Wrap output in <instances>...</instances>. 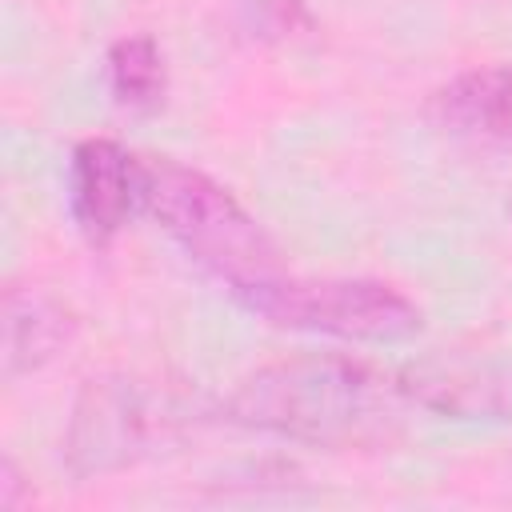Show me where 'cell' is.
Listing matches in <instances>:
<instances>
[{
	"mask_svg": "<svg viewBox=\"0 0 512 512\" xmlns=\"http://www.w3.org/2000/svg\"><path fill=\"white\" fill-rule=\"evenodd\" d=\"M408 396L400 372L352 356H292L248 372L224 400L240 428L328 452H384L408 436Z\"/></svg>",
	"mask_w": 512,
	"mask_h": 512,
	"instance_id": "obj_1",
	"label": "cell"
},
{
	"mask_svg": "<svg viewBox=\"0 0 512 512\" xmlns=\"http://www.w3.org/2000/svg\"><path fill=\"white\" fill-rule=\"evenodd\" d=\"M424 412L452 420H504L512 412V364L496 360H424L400 372Z\"/></svg>",
	"mask_w": 512,
	"mask_h": 512,
	"instance_id": "obj_6",
	"label": "cell"
},
{
	"mask_svg": "<svg viewBox=\"0 0 512 512\" xmlns=\"http://www.w3.org/2000/svg\"><path fill=\"white\" fill-rule=\"evenodd\" d=\"M188 420L192 412L172 388L128 372L92 376L64 428V464L76 480L124 472L176 444Z\"/></svg>",
	"mask_w": 512,
	"mask_h": 512,
	"instance_id": "obj_3",
	"label": "cell"
},
{
	"mask_svg": "<svg viewBox=\"0 0 512 512\" xmlns=\"http://www.w3.org/2000/svg\"><path fill=\"white\" fill-rule=\"evenodd\" d=\"M32 504V484H24V472L16 468L12 456L0 460V508L4 512H16V508H28Z\"/></svg>",
	"mask_w": 512,
	"mask_h": 512,
	"instance_id": "obj_11",
	"label": "cell"
},
{
	"mask_svg": "<svg viewBox=\"0 0 512 512\" xmlns=\"http://www.w3.org/2000/svg\"><path fill=\"white\" fill-rule=\"evenodd\" d=\"M104 72H108V92L120 108L156 112L164 104L168 64H164L160 44L148 32H132V36L112 40V48L104 56Z\"/></svg>",
	"mask_w": 512,
	"mask_h": 512,
	"instance_id": "obj_9",
	"label": "cell"
},
{
	"mask_svg": "<svg viewBox=\"0 0 512 512\" xmlns=\"http://www.w3.org/2000/svg\"><path fill=\"white\" fill-rule=\"evenodd\" d=\"M428 120L480 144H512V64H476L428 96Z\"/></svg>",
	"mask_w": 512,
	"mask_h": 512,
	"instance_id": "obj_8",
	"label": "cell"
},
{
	"mask_svg": "<svg viewBox=\"0 0 512 512\" xmlns=\"http://www.w3.org/2000/svg\"><path fill=\"white\" fill-rule=\"evenodd\" d=\"M80 332V316L48 288L8 284L0 304V360L4 380H20L52 364Z\"/></svg>",
	"mask_w": 512,
	"mask_h": 512,
	"instance_id": "obj_7",
	"label": "cell"
},
{
	"mask_svg": "<svg viewBox=\"0 0 512 512\" xmlns=\"http://www.w3.org/2000/svg\"><path fill=\"white\" fill-rule=\"evenodd\" d=\"M228 296L276 328L316 332L332 340L400 344L424 328V312L412 296H404L388 280H368V276L304 280V276L276 272Z\"/></svg>",
	"mask_w": 512,
	"mask_h": 512,
	"instance_id": "obj_4",
	"label": "cell"
},
{
	"mask_svg": "<svg viewBox=\"0 0 512 512\" xmlns=\"http://www.w3.org/2000/svg\"><path fill=\"white\" fill-rule=\"evenodd\" d=\"M144 196V156L128 152L120 140L92 136L72 148L68 160V212L88 244H112Z\"/></svg>",
	"mask_w": 512,
	"mask_h": 512,
	"instance_id": "obj_5",
	"label": "cell"
},
{
	"mask_svg": "<svg viewBox=\"0 0 512 512\" xmlns=\"http://www.w3.org/2000/svg\"><path fill=\"white\" fill-rule=\"evenodd\" d=\"M144 216L228 292L284 272L264 224L208 172L168 156H144Z\"/></svg>",
	"mask_w": 512,
	"mask_h": 512,
	"instance_id": "obj_2",
	"label": "cell"
},
{
	"mask_svg": "<svg viewBox=\"0 0 512 512\" xmlns=\"http://www.w3.org/2000/svg\"><path fill=\"white\" fill-rule=\"evenodd\" d=\"M232 8L244 16V24L260 40H272V44L300 40L316 28L308 0H232Z\"/></svg>",
	"mask_w": 512,
	"mask_h": 512,
	"instance_id": "obj_10",
	"label": "cell"
}]
</instances>
